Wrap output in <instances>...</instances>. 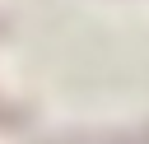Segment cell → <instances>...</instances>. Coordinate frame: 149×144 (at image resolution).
<instances>
[{
	"label": "cell",
	"instance_id": "cell-2",
	"mask_svg": "<svg viewBox=\"0 0 149 144\" xmlns=\"http://www.w3.org/2000/svg\"><path fill=\"white\" fill-rule=\"evenodd\" d=\"M0 125H5V130H23V125H28V111H19V107H5V102H0Z\"/></svg>",
	"mask_w": 149,
	"mask_h": 144
},
{
	"label": "cell",
	"instance_id": "cell-1",
	"mask_svg": "<svg viewBox=\"0 0 149 144\" xmlns=\"http://www.w3.org/2000/svg\"><path fill=\"white\" fill-rule=\"evenodd\" d=\"M56 144H149V125L140 130H98V135H65Z\"/></svg>",
	"mask_w": 149,
	"mask_h": 144
}]
</instances>
